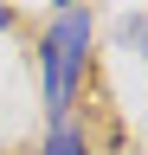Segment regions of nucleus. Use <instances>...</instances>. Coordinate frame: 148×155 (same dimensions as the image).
<instances>
[{
  "label": "nucleus",
  "instance_id": "39448f33",
  "mask_svg": "<svg viewBox=\"0 0 148 155\" xmlns=\"http://www.w3.org/2000/svg\"><path fill=\"white\" fill-rule=\"evenodd\" d=\"M58 7H71V0H58Z\"/></svg>",
  "mask_w": 148,
  "mask_h": 155
},
{
  "label": "nucleus",
  "instance_id": "20e7f679",
  "mask_svg": "<svg viewBox=\"0 0 148 155\" xmlns=\"http://www.w3.org/2000/svg\"><path fill=\"white\" fill-rule=\"evenodd\" d=\"M0 26H13V7H0Z\"/></svg>",
  "mask_w": 148,
  "mask_h": 155
},
{
  "label": "nucleus",
  "instance_id": "f03ea898",
  "mask_svg": "<svg viewBox=\"0 0 148 155\" xmlns=\"http://www.w3.org/2000/svg\"><path fill=\"white\" fill-rule=\"evenodd\" d=\"M45 155H90V149H84V136L71 129V123H58V129H52V142H45Z\"/></svg>",
  "mask_w": 148,
  "mask_h": 155
},
{
  "label": "nucleus",
  "instance_id": "f257e3e1",
  "mask_svg": "<svg viewBox=\"0 0 148 155\" xmlns=\"http://www.w3.org/2000/svg\"><path fill=\"white\" fill-rule=\"evenodd\" d=\"M84 58H90V19H84V13H58V26H52L45 45H39V65H45V110H52V116H65Z\"/></svg>",
  "mask_w": 148,
  "mask_h": 155
},
{
  "label": "nucleus",
  "instance_id": "7ed1b4c3",
  "mask_svg": "<svg viewBox=\"0 0 148 155\" xmlns=\"http://www.w3.org/2000/svg\"><path fill=\"white\" fill-rule=\"evenodd\" d=\"M122 45L129 52H148V19H135V13L122 19Z\"/></svg>",
  "mask_w": 148,
  "mask_h": 155
}]
</instances>
